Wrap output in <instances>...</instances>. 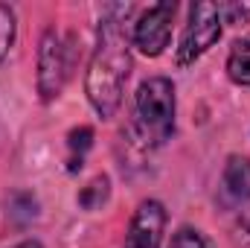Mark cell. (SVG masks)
I'll return each instance as SVG.
<instances>
[{
	"instance_id": "8fae6325",
	"label": "cell",
	"mask_w": 250,
	"mask_h": 248,
	"mask_svg": "<svg viewBox=\"0 0 250 248\" xmlns=\"http://www.w3.org/2000/svg\"><path fill=\"white\" fill-rule=\"evenodd\" d=\"M9 219L15 225H26L32 219H38V198L32 193H15L9 201Z\"/></svg>"
},
{
	"instance_id": "7c38bea8",
	"label": "cell",
	"mask_w": 250,
	"mask_h": 248,
	"mask_svg": "<svg viewBox=\"0 0 250 248\" xmlns=\"http://www.w3.org/2000/svg\"><path fill=\"white\" fill-rule=\"evenodd\" d=\"M15 32H18V18L15 9L9 3H0V62L9 56L12 44H15Z\"/></svg>"
},
{
	"instance_id": "9a60e30c",
	"label": "cell",
	"mask_w": 250,
	"mask_h": 248,
	"mask_svg": "<svg viewBox=\"0 0 250 248\" xmlns=\"http://www.w3.org/2000/svg\"><path fill=\"white\" fill-rule=\"evenodd\" d=\"M12 248H44L38 240H23V243H18V246H12Z\"/></svg>"
},
{
	"instance_id": "7a4b0ae2",
	"label": "cell",
	"mask_w": 250,
	"mask_h": 248,
	"mask_svg": "<svg viewBox=\"0 0 250 248\" xmlns=\"http://www.w3.org/2000/svg\"><path fill=\"white\" fill-rule=\"evenodd\" d=\"M178 94L169 76H151L140 82L134 94V131L143 146H163L175 134Z\"/></svg>"
},
{
	"instance_id": "6da1fadb",
	"label": "cell",
	"mask_w": 250,
	"mask_h": 248,
	"mask_svg": "<svg viewBox=\"0 0 250 248\" xmlns=\"http://www.w3.org/2000/svg\"><path fill=\"white\" fill-rule=\"evenodd\" d=\"M134 12L131 3L108 6L99 29H96V47L90 53V62L84 70V94L90 108L111 120L123 105L125 82L131 76V35H128V15Z\"/></svg>"
},
{
	"instance_id": "30bf717a",
	"label": "cell",
	"mask_w": 250,
	"mask_h": 248,
	"mask_svg": "<svg viewBox=\"0 0 250 248\" xmlns=\"http://www.w3.org/2000/svg\"><path fill=\"white\" fill-rule=\"evenodd\" d=\"M93 146V128L90 125H79L67 134V149H70V173L82 170V161H84V152Z\"/></svg>"
},
{
	"instance_id": "3957f363",
	"label": "cell",
	"mask_w": 250,
	"mask_h": 248,
	"mask_svg": "<svg viewBox=\"0 0 250 248\" xmlns=\"http://www.w3.org/2000/svg\"><path fill=\"white\" fill-rule=\"evenodd\" d=\"M224 32V15H221V3H192L189 9V21L184 26V35L178 41L175 50V64L178 67H189L195 64L201 56H207L218 38Z\"/></svg>"
},
{
	"instance_id": "277c9868",
	"label": "cell",
	"mask_w": 250,
	"mask_h": 248,
	"mask_svg": "<svg viewBox=\"0 0 250 248\" xmlns=\"http://www.w3.org/2000/svg\"><path fill=\"white\" fill-rule=\"evenodd\" d=\"M70 41L64 38L56 26L44 29L41 41H38V73H35V88L41 102H53L59 99L70 79Z\"/></svg>"
},
{
	"instance_id": "ba28073f",
	"label": "cell",
	"mask_w": 250,
	"mask_h": 248,
	"mask_svg": "<svg viewBox=\"0 0 250 248\" xmlns=\"http://www.w3.org/2000/svg\"><path fill=\"white\" fill-rule=\"evenodd\" d=\"M227 76L230 82L250 88V41H236L227 56Z\"/></svg>"
},
{
	"instance_id": "5bb4252c",
	"label": "cell",
	"mask_w": 250,
	"mask_h": 248,
	"mask_svg": "<svg viewBox=\"0 0 250 248\" xmlns=\"http://www.w3.org/2000/svg\"><path fill=\"white\" fill-rule=\"evenodd\" d=\"M221 15H224V24H239L250 18V3H221Z\"/></svg>"
},
{
	"instance_id": "4fadbf2b",
	"label": "cell",
	"mask_w": 250,
	"mask_h": 248,
	"mask_svg": "<svg viewBox=\"0 0 250 248\" xmlns=\"http://www.w3.org/2000/svg\"><path fill=\"white\" fill-rule=\"evenodd\" d=\"M169 248H212V246H209V240H207L198 228L184 225V228H178V231L172 234V243H169Z\"/></svg>"
},
{
	"instance_id": "9c48e42d",
	"label": "cell",
	"mask_w": 250,
	"mask_h": 248,
	"mask_svg": "<svg viewBox=\"0 0 250 248\" xmlns=\"http://www.w3.org/2000/svg\"><path fill=\"white\" fill-rule=\"evenodd\" d=\"M108 196H111V178H108V175H96L93 181H87V184L79 190L76 201H79V207H84V210H99V207L108 201Z\"/></svg>"
},
{
	"instance_id": "52a82bcc",
	"label": "cell",
	"mask_w": 250,
	"mask_h": 248,
	"mask_svg": "<svg viewBox=\"0 0 250 248\" xmlns=\"http://www.w3.org/2000/svg\"><path fill=\"white\" fill-rule=\"evenodd\" d=\"M221 190L233 201H248L250 198V158L230 155L221 173Z\"/></svg>"
},
{
	"instance_id": "8992f818",
	"label": "cell",
	"mask_w": 250,
	"mask_h": 248,
	"mask_svg": "<svg viewBox=\"0 0 250 248\" xmlns=\"http://www.w3.org/2000/svg\"><path fill=\"white\" fill-rule=\"evenodd\" d=\"M166 231V207L157 198H146L137 204L128 231H125L123 248H160Z\"/></svg>"
},
{
	"instance_id": "5b68a950",
	"label": "cell",
	"mask_w": 250,
	"mask_h": 248,
	"mask_svg": "<svg viewBox=\"0 0 250 248\" xmlns=\"http://www.w3.org/2000/svg\"><path fill=\"white\" fill-rule=\"evenodd\" d=\"M178 3L175 0H160L154 6H148L131 29V47L137 53H143L146 59H157L166 53L169 41H172V21H175Z\"/></svg>"
}]
</instances>
